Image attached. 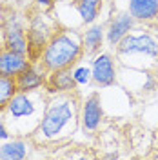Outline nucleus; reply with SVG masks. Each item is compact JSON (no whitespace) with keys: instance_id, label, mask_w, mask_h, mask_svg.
Here are the masks:
<instances>
[{"instance_id":"6ab92c4d","label":"nucleus","mask_w":158,"mask_h":160,"mask_svg":"<svg viewBox=\"0 0 158 160\" xmlns=\"http://www.w3.org/2000/svg\"><path fill=\"white\" fill-rule=\"evenodd\" d=\"M9 137H11L9 129L6 128V124H4V122H0V140H9Z\"/></svg>"},{"instance_id":"ddd939ff","label":"nucleus","mask_w":158,"mask_h":160,"mask_svg":"<svg viewBox=\"0 0 158 160\" xmlns=\"http://www.w3.org/2000/svg\"><path fill=\"white\" fill-rule=\"evenodd\" d=\"M129 13L136 22L158 20V0H129Z\"/></svg>"},{"instance_id":"2eb2a0df","label":"nucleus","mask_w":158,"mask_h":160,"mask_svg":"<svg viewBox=\"0 0 158 160\" xmlns=\"http://www.w3.org/2000/svg\"><path fill=\"white\" fill-rule=\"evenodd\" d=\"M82 38H84V51H86L87 55L98 53L100 48H102V44H104V26H100V24L91 26V28L82 35Z\"/></svg>"},{"instance_id":"423d86ee","label":"nucleus","mask_w":158,"mask_h":160,"mask_svg":"<svg viewBox=\"0 0 158 160\" xmlns=\"http://www.w3.org/2000/svg\"><path fill=\"white\" fill-rule=\"evenodd\" d=\"M115 48L116 55H147L153 58L158 57V38L151 33H142V35L129 33Z\"/></svg>"},{"instance_id":"f03ea898","label":"nucleus","mask_w":158,"mask_h":160,"mask_svg":"<svg viewBox=\"0 0 158 160\" xmlns=\"http://www.w3.org/2000/svg\"><path fill=\"white\" fill-rule=\"evenodd\" d=\"M84 38L75 29H58L51 35L40 55L42 68L53 73L58 69L73 68L84 55Z\"/></svg>"},{"instance_id":"39448f33","label":"nucleus","mask_w":158,"mask_h":160,"mask_svg":"<svg viewBox=\"0 0 158 160\" xmlns=\"http://www.w3.org/2000/svg\"><path fill=\"white\" fill-rule=\"evenodd\" d=\"M4 48L17 51L22 55H29V40H27V28L26 22L18 15H11L2 28Z\"/></svg>"},{"instance_id":"7ed1b4c3","label":"nucleus","mask_w":158,"mask_h":160,"mask_svg":"<svg viewBox=\"0 0 158 160\" xmlns=\"http://www.w3.org/2000/svg\"><path fill=\"white\" fill-rule=\"evenodd\" d=\"M44 102V95L40 93V89L31 91V93H24V91H17L13 95V98L9 100L7 108H6V115H7V122H9L13 133L20 135V124L22 122H27L33 120L37 126L40 124V118H37V115L44 113L46 104H40Z\"/></svg>"},{"instance_id":"0eeeda50","label":"nucleus","mask_w":158,"mask_h":160,"mask_svg":"<svg viewBox=\"0 0 158 160\" xmlns=\"http://www.w3.org/2000/svg\"><path fill=\"white\" fill-rule=\"evenodd\" d=\"M104 118V111H102V100L98 93H91L87 98L84 100L82 108H80V126L82 129L93 135L100 128V122Z\"/></svg>"},{"instance_id":"a211bd4d","label":"nucleus","mask_w":158,"mask_h":160,"mask_svg":"<svg viewBox=\"0 0 158 160\" xmlns=\"http://www.w3.org/2000/svg\"><path fill=\"white\" fill-rule=\"evenodd\" d=\"M73 77H75V80H77L78 86H86L89 80L93 78V77H91V69L86 68V66H80L77 69H73Z\"/></svg>"},{"instance_id":"9d476101","label":"nucleus","mask_w":158,"mask_h":160,"mask_svg":"<svg viewBox=\"0 0 158 160\" xmlns=\"http://www.w3.org/2000/svg\"><path fill=\"white\" fill-rule=\"evenodd\" d=\"M29 66H31V58L27 55L11 51L2 46V49H0V75L15 78L24 69H27Z\"/></svg>"},{"instance_id":"aec40b11","label":"nucleus","mask_w":158,"mask_h":160,"mask_svg":"<svg viewBox=\"0 0 158 160\" xmlns=\"http://www.w3.org/2000/svg\"><path fill=\"white\" fill-rule=\"evenodd\" d=\"M35 2H37L38 6H53L55 0H35Z\"/></svg>"},{"instance_id":"f257e3e1","label":"nucleus","mask_w":158,"mask_h":160,"mask_svg":"<svg viewBox=\"0 0 158 160\" xmlns=\"http://www.w3.org/2000/svg\"><path fill=\"white\" fill-rule=\"evenodd\" d=\"M80 124L78 93H53L46 100V108L31 140L37 144H57L75 135Z\"/></svg>"},{"instance_id":"dca6fc26","label":"nucleus","mask_w":158,"mask_h":160,"mask_svg":"<svg viewBox=\"0 0 158 160\" xmlns=\"http://www.w3.org/2000/svg\"><path fill=\"white\" fill-rule=\"evenodd\" d=\"M75 9L78 11L84 24H93L98 18L102 9V0H75Z\"/></svg>"},{"instance_id":"9b49d317","label":"nucleus","mask_w":158,"mask_h":160,"mask_svg":"<svg viewBox=\"0 0 158 160\" xmlns=\"http://www.w3.org/2000/svg\"><path fill=\"white\" fill-rule=\"evenodd\" d=\"M78 84L73 77V69L66 68V69H58L47 73V78H46V88L49 95L53 93H71V91H77Z\"/></svg>"},{"instance_id":"f3484780","label":"nucleus","mask_w":158,"mask_h":160,"mask_svg":"<svg viewBox=\"0 0 158 160\" xmlns=\"http://www.w3.org/2000/svg\"><path fill=\"white\" fill-rule=\"evenodd\" d=\"M17 93V84L15 78L6 77V75H0V113H4L9 100L13 98V95Z\"/></svg>"},{"instance_id":"6e6552de","label":"nucleus","mask_w":158,"mask_h":160,"mask_svg":"<svg viewBox=\"0 0 158 160\" xmlns=\"http://www.w3.org/2000/svg\"><path fill=\"white\" fill-rule=\"evenodd\" d=\"M46 78H47V71L42 68L40 62H31L27 69H24L20 75L15 77V84H17V91H24V93H31L46 88Z\"/></svg>"},{"instance_id":"20e7f679","label":"nucleus","mask_w":158,"mask_h":160,"mask_svg":"<svg viewBox=\"0 0 158 160\" xmlns=\"http://www.w3.org/2000/svg\"><path fill=\"white\" fill-rule=\"evenodd\" d=\"M55 33L51 22L47 20L46 13H35L33 17L27 20V40H29V57L31 62H38L42 49L46 48L47 40L51 38V35Z\"/></svg>"},{"instance_id":"1a4fd4ad","label":"nucleus","mask_w":158,"mask_h":160,"mask_svg":"<svg viewBox=\"0 0 158 160\" xmlns=\"http://www.w3.org/2000/svg\"><path fill=\"white\" fill-rule=\"evenodd\" d=\"M91 77L93 80L102 86V88H109L116 82V66L111 55L102 53L93 60V68H91Z\"/></svg>"},{"instance_id":"f8f14e48","label":"nucleus","mask_w":158,"mask_h":160,"mask_svg":"<svg viewBox=\"0 0 158 160\" xmlns=\"http://www.w3.org/2000/svg\"><path fill=\"white\" fill-rule=\"evenodd\" d=\"M133 26H135V18L131 17V13H120V15H116L115 18L109 22L107 31H106L107 44L115 48L126 35H129V31L133 29Z\"/></svg>"},{"instance_id":"4468645a","label":"nucleus","mask_w":158,"mask_h":160,"mask_svg":"<svg viewBox=\"0 0 158 160\" xmlns=\"http://www.w3.org/2000/svg\"><path fill=\"white\" fill-rule=\"evenodd\" d=\"M27 157V142L26 138L4 140L0 144V160H24Z\"/></svg>"}]
</instances>
